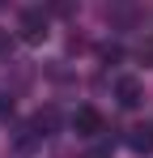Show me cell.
<instances>
[{
  "mask_svg": "<svg viewBox=\"0 0 153 158\" xmlns=\"http://www.w3.org/2000/svg\"><path fill=\"white\" fill-rule=\"evenodd\" d=\"M51 9H55V13H68V9H73V0H51Z\"/></svg>",
  "mask_w": 153,
  "mask_h": 158,
  "instance_id": "cell-9",
  "label": "cell"
},
{
  "mask_svg": "<svg viewBox=\"0 0 153 158\" xmlns=\"http://www.w3.org/2000/svg\"><path fill=\"white\" fill-rule=\"evenodd\" d=\"M128 145H132L136 154H153V124H136V128H128Z\"/></svg>",
  "mask_w": 153,
  "mask_h": 158,
  "instance_id": "cell-5",
  "label": "cell"
},
{
  "mask_svg": "<svg viewBox=\"0 0 153 158\" xmlns=\"http://www.w3.org/2000/svg\"><path fill=\"white\" fill-rule=\"evenodd\" d=\"M85 158H111V150H89Z\"/></svg>",
  "mask_w": 153,
  "mask_h": 158,
  "instance_id": "cell-10",
  "label": "cell"
},
{
  "mask_svg": "<svg viewBox=\"0 0 153 158\" xmlns=\"http://www.w3.org/2000/svg\"><path fill=\"white\" fill-rule=\"evenodd\" d=\"M13 150H17V154H22V158H30V154H38V150H43V132L34 128V124H22V128L13 132Z\"/></svg>",
  "mask_w": 153,
  "mask_h": 158,
  "instance_id": "cell-3",
  "label": "cell"
},
{
  "mask_svg": "<svg viewBox=\"0 0 153 158\" xmlns=\"http://www.w3.org/2000/svg\"><path fill=\"white\" fill-rule=\"evenodd\" d=\"M4 111H9V103H4V98H0V115H4Z\"/></svg>",
  "mask_w": 153,
  "mask_h": 158,
  "instance_id": "cell-11",
  "label": "cell"
},
{
  "mask_svg": "<svg viewBox=\"0 0 153 158\" xmlns=\"http://www.w3.org/2000/svg\"><path fill=\"white\" fill-rule=\"evenodd\" d=\"M9 52H13V34L0 30V60H9Z\"/></svg>",
  "mask_w": 153,
  "mask_h": 158,
  "instance_id": "cell-7",
  "label": "cell"
},
{
  "mask_svg": "<svg viewBox=\"0 0 153 158\" xmlns=\"http://www.w3.org/2000/svg\"><path fill=\"white\" fill-rule=\"evenodd\" d=\"M55 124H60V115H55V107H47V111H38V115H34V128L43 132V137H47V132L55 128Z\"/></svg>",
  "mask_w": 153,
  "mask_h": 158,
  "instance_id": "cell-6",
  "label": "cell"
},
{
  "mask_svg": "<svg viewBox=\"0 0 153 158\" xmlns=\"http://www.w3.org/2000/svg\"><path fill=\"white\" fill-rule=\"evenodd\" d=\"M73 132L76 137H98L102 132V115L94 111V107H76L73 111Z\"/></svg>",
  "mask_w": 153,
  "mask_h": 158,
  "instance_id": "cell-4",
  "label": "cell"
},
{
  "mask_svg": "<svg viewBox=\"0 0 153 158\" xmlns=\"http://www.w3.org/2000/svg\"><path fill=\"white\" fill-rule=\"evenodd\" d=\"M17 39L30 43V47H38V43L47 39V13H43V9H26L22 17H17Z\"/></svg>",
  "mask_w": 153,
  "mask_h": 158,
  "instance_id": "cell-1",
  "label": "cell"
},
{
  "mask_svg": "<svg viewBox=\"0 0 153 158\" xmlns=\"http://www.w3.org/2000/svg\"><path fill=\"white\" fill-rule=\"evenodd\" d=\"M140 60H149V64H153V39H149V43H140Z\"/></svg>",
  "mask_w": 153,
  "mask_h": 158,
  "instance_id": "cell-8",
  "label": "cell"
},
{
  "mask_svg": "<svg viewBox=\"0 0 153 158\" xmlns=\"http://www.w3.org/2000/svg\"><path fill=\"white\" fill-rule=\"evenodd\" d=\"M115 98H119V107H140L145 103V85H140V77H119L115 81Z\"/></svg>",
  "mask_w": 153,
  "mask_h": 158,
  "instance_id": "cell-2",
  "label": "cell"
}]
</instances>
